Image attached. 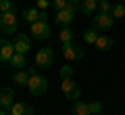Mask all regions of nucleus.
<instances>
[{"instance_id": "2", "label": "nucleus", "mask_w": 125, "mask_h": 115, "mask_svg": "<svg viewBox=\"0 0 125 115\" xmlns=\"http://www.w3.org/2000/svg\"><path fill=\"white\" fill-rule=\"evenodd\" d=\"M0 29H2L4 36L17 34V15H15V11H9V13L0 15Z\"/></svg>"}, {"instance_id": "21", "label": "nucleus", "mask_w": 125, "mask_h": 115, "mask_svg": "<svg viewBox=\"0 0 125 115\" xmlns=\"http://www.w3.org/2000/svg\"><path fill=\"white\" fill-rule=\"evenodd\" d=\"M73 67L71 65H62L61 67V80H73Z\"/></svg>"}, {"instance_id": "8", "label": "nucleus", "mask_w": 125, "mask_h": 115, "mask_svg": "<svg viewBox=\"0 0 125 115\" xmlns=\"http://www.w3.org/2000/svg\"><path fill=\"white\" fill-rule=\"evenodd\" d=\"M15 52H17V50H15V44H10L6 38H2V46H0V61H2V63H10V59H13Z\"/></svg>"}, {"instance_id": "17", "label": "nucleus", "mask_w": 125, "mask_h": 115, "mask_svg": "<svg viewBox=\"0 0 125 115\" xmlns=\"http://www.w3.org/2000/svg\"><path fill=\"white\" fill-rule=\"evenodd\" d=\"M10 65H13L15 69H23V67H27V59H25V54L15 52L13 59H10Z\"/></svg>"}, {"instance_id": "14", "label": "nucleus", "mask_w": 125, "mask_h": 115, "mask_svg": "<svg viewBox=\"0 0 125 115\" xmlns=\"http://www.w3.org/2000/svg\"><path fill=\"white\" fill-rule=\"evenodd\" d=\"M71 111H73V115H92L90 113V105L83 101H73Z\"/></svg>"}, {"instance_id": "27", "label": "nucleus", "mask_w": 125, "mask_h": 115, "mask_svg": "<svg viewBox=\"0 0 125 115\" xmlns=\"http://www.w3.org/2000/svg\"><path fill=\"white\" fill-rule=\"evenodd\" d=\"M79 96H81V88H79V86H77V88L73 90L71 94H67V98H69V101H79Z\"/></svg>"}, {"instance_id": "29", "label": "nucleus", "mask_w": 125, "mask_h": 115, "mask_svg": "<svg viewBox=\"0 0 125 115\" xmlns=\"http://www.w3.org/2000/svg\"><path fill=\"white\" fill-rule=\"evenodd\" d=\"M46 17H48V15H46V11H40V21H46Z\"/></svg>"}, {"instance_id": "30", "label": "nucleus", "mask_w": 125, "mask_h": 115, "mask_svg": "<svg viewBox=\"0 0 125 115\" xmlns=\"http://www.w3.org/2000/svg\"><path fill=\"white\" fill-rule=\"evenodd\" d=\"M0 115H13V113H10L9 109H2V113H0Z\"/></svg>"}, {"instance_id": "28", "label": "nucleus", "mask_w": 125, "mask_h": 115, "mask_svg": "<svg viewBox=\"0 0 125 115\" xmlns=\"http://www.w3.org/2000/svg\"><path fill=\"white\" fill-rule=\"evenodd\" d=\"M50 4H52V2H50V0H38V9H40V11H44V9H48Z\"/></svg>"}, {"instance_id": "13", "label": "nucleus", "mask_w": 125, "mask_h": 115, "mask_svg": "<svg viewBox=\"0 0 125 115\" xmlns=\"http://www.w3.org/2000/svg\"><path fill=\"white\" fill-rule=\"evenodd\" d=\"M10 113H13V115H33V109H31L27 102L17 101L13 107H10Z\"/></svg>"}, {"instance_id": "1", "label": "nucleus", "mask_w": 125, "mask_h": 115, "mask_svg": "<svg viewBox=\"0 0 125 115\" xmlns=\"http://www.w3.org/2000/svg\"><path fill=\"white\" fill-rule=\"evenodd\" d=\"M77 6H79V4H73V2H69V4L65 6L62 11H56V17H54L56 25H61V27H67L69 23L73 21V17H75V13H77Z\"/></svg>"}, {"instance_id": "24", "label": "nucleus", "mask_w": 125, "mask_h": 115, "mask_svg": "<svg viewBox=\"0 0 125 115\" xmlns=\"http://www.w3.org/2000/svg\"><path fill=\"white\" fill-rule=\"evenodd\" d=\"M98 9H100V13H113V4L108 2V0H100Z\"/></svg>"}, {"instance_id": "6", "label": "nucleus", "mask_w": 125, "mask_h": 115, "mask_svg": "<svg viewBox=\"0 0 125 115\" xmlns=\"http://www.w3.org/2000/svg\"><path fill=\"white\" fill-rule=\"evenodd\" d=\"M54 63V50L52 48H40L36 52V65L40 69H46Z\"/></svg>"}, {"instance_id": "22", "label": "nucleus", "mask_w": 125, "mask_h": 115, "mask_svg": "<svg viewBox=\"0 0 125 115\" xmlns=\"http://www.w3.org/2000/svg\"><path fill=\"white\" fill-rule=\"evenodd\" d=\"M113 17H115V19H119V17H125V4H123V2H119V4H115V6H113Z\"/></svg>"}, {"instance_id": "15", "label": "nucleus", "mask_w": 125, "mask_h": 115, "mask_svg": "<svg viewBox=\"0 0 125 115\" xmlns=\"http://www.w3.org/2000/svg\"><path fill=\"white\" fill-rule=\"evenodd\" d=\"M29 71H23V69H17L15 71V75H13V82L15 84H19V86H27L29 84Z\"/></svg>"}, {"instance_id": "19", "label": "nucleus", "mask_w": 125, "mask_h": 115, "mask_svg": "<svg viewBox=\"0 0 125 115\" xmlns=\"http://www.w3.org/2000/svg\"><path fill=\"white\" fill-rule=\"evenodd\" d=\"M96 27H92V29H85L83 31V40L88 42V44H96V40H98V34H96Z\"/></svg>"}, {"instance_id": "18", "label": "nucleus", "mask_w": 125, "mask_h": 115, "mask_svg": "<svg viewBox=\"0 0 125 115\" xmlns=\"http://www.w3.org/2000/svg\"><path fill=\"white\" fill-rule=\"evenodd\" d=\"M73 36H75V34H73V29H71V27H62V29H61V36H58V38H61V44H65V42H73Z\"/></svg>"}, {"instance_id": "10", "label": "nucleus", "mask_w": 125, "mask_h": 115, "mask_svg": "<svg viewBox=\"0 0 125 115\" xmlns=\"http://www.w3.org/2000/svg\"><path fill=\"white\" fill-rule=\"evenodd\" d=\"M13 101H15V90L9 88V86H4L2 92H0V105H2V109H10L15 105Z\"/></svg>"}, {"instance_id": "11", "label": "nucleus", "mask_w": 125, "mask_h": 115, "mask_svg": "<svg viewBox=\"0 0 125 115\" xmlns=\"http://www.w3.org/2000/svg\"><path fill=\"white\" fill-rule=\"evenodd\" d=\"M113 44H115V40H113V36H108V34H100L98 40H96V48L102 50V52L113 50Z\"/></svg>"}, {"instance_id": "4", "label": "nucleus", "mask_w": 125, "mask_h": 115, "mask_svg": "<svg viewBox=\"0 0 125 115\" xmlns=\"http://www.w3.org/2000/svg\"><path fill=\"white\" fill-rule=\"evenodd\" d=\"M92 23L98 31H111L113 23H115V17L111 13H96V17H92Z\"/></svg>"}, {"instance_id": "7", "label": "nucleus", "mask_w": 125, "mask_h": 115, "mask_svg": "<svg viewBox=\"0 0 125 115\" xmlns=\"http://www.w3.org/2000/svg\"><path fill=\"white\" fill-rule=\"evenodd\" d=\"M62 57L67 59V61H79L83 57V50L79 48V44L75 42H65L62 44Z\"/></svg>"}, {"instance_id": "23", "label": "nucleus", "mask_w": 125, "mask_h": 115, "mask_svg": "<svg viewBox=\"0 0 125 115\" xmlns=\"http://www.w3.org/2000/svg\"><path fill=\"white\" fill-rule=\"evenodd\" d=\"M9 11H15L13 0H0V13H9Z\"/></svg>"}, {"instance_id": "31", "label": "nucleus", "mask_w": 125, "mask_h": 115, "mask_svg": "<svg viewBox=\"0 0 125 115\" xmlns=\"http://www.w3.org/2000/svg\"><path fill=\"white\" fill-rule=\"evenodd\" d=\"M69 2H73V4H81V0H69Z\"/></svg>"}, {"instance_id": "12", "label": "nucleus", "mask_w": 125, "mask_h": 115, "mask_svg": "<svg viewBox=\"0 0 125 115\" xmlns=\"http://www.w3.org/2000/svg\"><path fill=\"white\" fill-rule=\"evenodd\" d=\"M100 4V0H81L79 4V11L83 15H88V17H92L94 13H96V6Z\"/></svg>"}, {"instance_id": "3", "label": "nucleus", "mask_w": 125, "mask_h": 115, "mask_svg": "<svg viewBox=\"0 0 125 115\" xmlns=\"http://www.w3.org/2000/svg\"><path fill=\"white\" fill-rule=\"evenodd\" d=\"M27 88H29V92L33 94V96H42V94H46V90H48V80H46L44 75H31L29 77V84H27Z\"/></svg>"}, {"instance_id": "16", "label": "nucleus", "mask_w": 125, "mask_h": 115, "mask_svg": "<svg viewBox=\"0 0 125 115\" xmlns=\"http://www.w3.org/2000/svg\"><path fill=\"white\" fill-rule=\"evenodd\" d=\"M23 19H25L27 23H36V21H40V11L38 9H25L23 11Z\"/></svg>"}, {"instance_id": "9", "label": "nucleus", "mask_w": 125, "mask_h": 115, "mask_svg": "<svg viewBox=\"0 0 125 115\" xmlns=\"http://www.w3.org/2000/svg\"><path fill=\"white\" fill-rule=\"evenodd\" d=\"M13 44H15V50H17V52L27 54V52H29V36L17 34V36H15V40H13Z\"/></svg>"}, {"instance_id": "32", "label": "nucleus", "mask_w": 125, "mask_h": 115, "mask_svg": "<svg viewBox=\"0 0 125 115\" xmlns=\"http://www.w3.org/2000/svg\"><path fill=\"white\" fill-rule=\"evenodd\" d=\"M121 2H125V0H121Z\"/></svg>"}, {"instance_id": "5", "label": "nucleus", "mask_w": 125, "mask_h": 115, "mask_svg": "<svg viewBox=\"0 0 125 115\" xmlns=\"http://www.w3.org/2000/svg\"><path fill=\"white\" fill-rule=\"evenodd\" d=\"M29 34H31L33 40H48L50 38V27H48L46 21H36V23H31Z\"/></svg>"}, {"instance_id": "26", "label": "nucleus", "mask_w": 125, "mask_h": 115, "mask_svg": "<svg viewBox=\"0 0 125 115\" xmlns=\"http://www.w3.org/2000/svg\"><path fill=\"white\" fill-rule=\"evenodd\" d=\"M67 4H69V0H52V6H54L56 11H62Z\"/></svg>"}, {"instance_id": "20", "label": "nucleus", "mask_w": 125, "mask_h": 115, "mask_svg": "<svg viewBox=\"0 0 125 115\" xmlns=\"http://www.w3.org/2000/svg\"><path fill=\"white\" fill-rule=\"evenodd\" d=\"M75 88H77V84H75L73 80H62V84H61V90H62V94H65V96H67V94H71Z\"/></svg>"}, {"instance_id": "25", "label": "nucleus", "mask_w": 125, "mask_h": 115, "mask_svg": "<svg viewBox=\"0 0 125 115\" xmlns=\"http://www.w3.org/2000/svg\"><path fill=\"white\" fill-rule=\"evenodd\" d=\"M88 105H90V113L92 115H98L100 111H102V105H100L98 101H92V102H88Z\"/></svg>"}]
</instances>
